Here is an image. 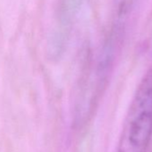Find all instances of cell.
Segmentation results:
<instances>
[{
    "label": "cell",
    "mask_w": 152,
    "mask_h": 152,
    "mask_svg": "<svg viewBox=\"0 0 152 152\" xmlns=\"http://www.w3.org/2000/svg\"><path fill=\"white\" fill-rule=\"evenodd\" d=\"M152 138V69L143 75L131 101L115 152H147Z\"/></svg>",
    "instance_id": "cell-1"
},
{
    "label": "cell",
    "mask_w": 152,
    "mask_h": 152,
    "mask_svg": "<svg viewBox=\"0 0 152 152\" xmlns=\"http://www.w3.org/2000/svg\"><path fill=\"white\" fill-rule=\"evenodd\" d=\"M117 1V15L119 16H124L130 12V9L134 2V0H116Z\"/></svg>",
    "instance_id": "cell-2"
}]
</instances>
